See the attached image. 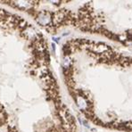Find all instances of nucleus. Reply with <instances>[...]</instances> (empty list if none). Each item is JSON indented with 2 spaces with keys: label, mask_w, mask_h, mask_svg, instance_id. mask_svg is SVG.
<instances>
[{
  "label": "nucleus",
  "mask_w": 132,
  "mask_h": 132,
  "mask_svg": "<svg viewBox=\"0 0 132 132\" xmlns=\"http://www.w3.org/2000/svg\"><path fill=\"white\" fill-rule=\"evenodd\" d=\"M0 132H77L46 36L28 17L1 5Z\"/></svg>",
  "instance_id": "nucleus-1"
}]
</instances>
